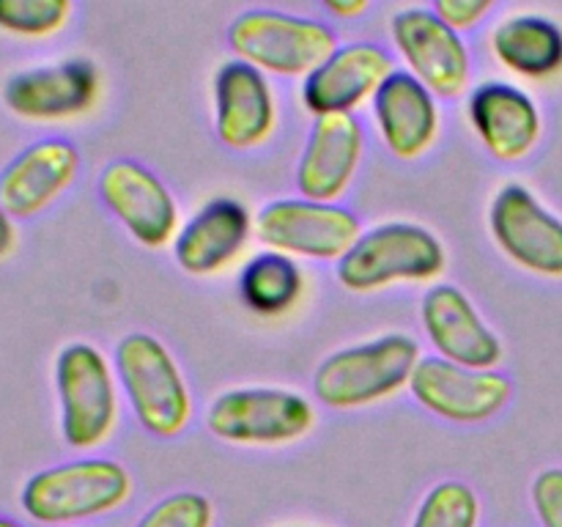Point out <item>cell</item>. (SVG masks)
I'll return each instance as SVG.
<instances>
[{
  "mask_svg": "<svg viewBox=\"0 0 562 527\" xmlns=\"http://www.w3.org/2000/svg\"><path fill=\"white\" fill-rule=\"evenodd\" d=\"M366 159V126L357 115L313 119L296 162V190L302 198L338 203L355 184Z\"/></svg>",
  "mask_w": 562,
  "mask_h": 527,
  "instance_id": "obj_16",
  "label": "cell"
},
{
  "mask_svg": "<svg viewBox=\"0 0 562 527\" xmlns=\"http://www.w3.org/2000/svg\"><path fill=\"white\" fill-rule=\"evenodd\" d=\"M212 500L198 492H176L146 511L135 527H212Z\"/></svg>",
  "mask_w": 562,
  "mask_h": 527,
  "instance_id": "obj_26",
  "label": "cell"
},
{
  "mask_svg": "<svg viewBox=\"0 0 562 527\" xmlns=\"http://www.w3.org/2000/svg\"><path fill=\"white\" fill-rule=\"evenodd\" d=\"M494 245L538 278H562V220L525 184L499 187L488 206Z\"/></svg>",
  "mask_w": 562,
  "mask_h": 527,
  "instance_id": "obj_12",
  "label": "cell"
},
{
  "mask_svg": "<svg viewBox=\"0 0 562 527\" xmlns=\"http://www.w3.org/2000/svg\"><path fill=\"white\" fill-rule=\"evenodd\" d=\"M228 47L236 60L256 66L263 75L305 80L340 47V42L327 22L252 9L231 22Z\"/></svg>",
  "mask_w": 562,
  "mask_h": 527,
  "instance_id": "obj_6",
  "label": "cell"
},
{
  "mask_svg": "<svg viewBox=\"0 0 562 527\" xmlns=\"http://www.w3.org/2000/svg\"><path fill=\"white\" fill-rule=\"evenodd\" d=\"M132 497L124 464L102 456L64 461L25 481L20 505L38 525H71L119 511Z\"/></svg>",
  "mask_w": 562,
  "mask_h": 527,
  "instance_id": "obj_4",
  "label": "cell"
},
{
  "mask_svg": "<svg viewBox=\"0 0 562 527\" xmlns=\"http://www.w3.org/2000/svg\"><path fill=\"white\" fill-rule=\"evenodd\" d=\"M532 508L543 527H562V470H543L532 483Z\"/></svg>",
  "mask_w": 562,
  "mask_h": 527,
  "instance_id": "obj_27",
  "label": "cell"
},
{
  "mask_svg": "<svg viewBox=\"0 0 562 527\" xmlns=\"http://www.w3.org/2000/svg\"><path fill=\"white\" fill-rule=\"evenodd\" d=\"M99 71L91 60L69 58L11 77L3 88L5 108L25 121H69L97 104Z\"/></svg>",
  "mask_w": 562,
  "mask_h": 527,
  "instance_id": "obj_17",
  "label": "cell"
},
{
  "mask_svg": "<svg viewBox=\"0 0 562 527\" xmlns=\"http://www.w3.org/2000/svg\"><path fill=\"white\" fill-rule=\"evenodd\" d=\"M99 198L137 245L148 250L173 245L181 228L179 203L151 168L135 159H113L99 173Z\"/></svg>",
  "mask_w": 562,
  "mask_h": 527,
  "instance_id": "obj_11",
  "label": "cell"
},
{
  "mask_svg": "<svg viewBox=\"0 0 562 527\" xmlns=\"http://www.w3.org/2000/svg\"><path fill=\"white\" fill-rule=\"evenodd\" d=\"M121 395L130 401L135 421L159 439L187 431L195 415L192 390L173 351L151 333H130L113 351Z\"/></svg>",
  "mask_w": 562,
  "mask_h": 527,
  "instance_id": "obj_2",
  "label": "cell"
},
{
  "mask_svg": "<svg viewBox=\"0 0 562 527\" xmlns=\"http://www.w3.org/2000/svg\"><path fill=\"white\" fill-rule=\"evenodd\" d=\"M80 173V152L64 137L22 148L0 173V203L14 220H27L58 201Z\"/></svg>",
  "mask_w": 562,
  "mask_h": 527,
  "instance_id": "obj_20",
  "label": "cell"
},
{
  "mask_svg": "<svg viewBox=\"0 0 562 527\" xmlns=\"http://www.w3.org/2000/svg\"><path fill=\"white\" fill-rule=\"evenodd\" d=\"M481 500L461 481H442L423 497L412 527H477Z\"/></svg>",
  "mask_w": 562,
  "mask_h": 527,
  "instance_id": "obj_24",
  "label": "cell"
},
{
  "mask_svg": "<svg viewBox=\"0 0 562 527\" xmlns=\"http://www.w3.org/2000/svg\"><path fill=\"white\" fill-rule=\"evenodd\" d=\"M272 82L245 60H228L214 75V132L231 152L261 148L278 130Z\"/></svg>",
  "mask_w": 562,
  "mask_h": 527,
  "instance_id": "obj_15",
  "label": "cell"
},
{
  "mask_svg": "<svg viewBox=\"0 0 562 527\" xmlns=\"http://www.w3.org/2000/svg\"><path fill=\"white\" fill-rule=\"evenodd\" d=\"M0 527H22L20 522H14V519H5V516H0Z\"/></svg>",
  "mask_w": 562,
  "mask_h": 527,
  "instance_id": "obj_31",
  "label": "cell"
},
{
  "mask_svg": "<svg viewBox=\"0 0 562 527\" xmlns=\"http://www.w3.org/2000/svg\"><path fill=\"white\" fill-rule=\"evenodd\" d=\"M467 119L481 146L497 162H519L530 157L543 132L536 99L503 80H488L472 88L467 99Z\"/></svg>",
  "mask_w": 562,
  "mask_h": 527,
  "instance_id": "obj_18",
  "label": "cell"
},
{
  "mask_svg": "<svg viewBox=\"0 0 562 527\" xmlns=\"http://www.w3.org/2000/svg\"><path fill=\"white\" fill-rule=\"evenodd\" d=\"M252 231L256 220L239 198H212L181 223L173 239V258L192 278H209L223 272L245 253Z\"/></svg>",
  "mask_w": 562,
  "mask_h": 527,
  "instance_id": "obj_19",
  "label": "cell"
},
{
  "mask_svg": "<svg viewBox=\"0 0 562 527\" xmlns=\"http://www.w3.org/2000/svg\"><path fill=\"white\" fill-rule=\"evenodd\" d=\"M448 269V253L426 225L393 220L362 231L335 264L340 285L351 294H373L401 283H437Z\"/></svg>",
  "mask_w": 562,
  "mask_h": 527,
  "instance_id": "obj_3",
  "label": "cell"
},
{
  "mask_svg": "<svg viewBox=\"0 0 562 527\" xmlns=\"http://www.w3.org/2000/svg\"><path fill=\"white\" fill-rule=\"evenodd\" d=\"M16 245V228H14V217L3 209L0 203V258L9 256Z\"/></svg>",
  "mask_w": 562,
  "mask_h": 527,
  "instance_id": "obj_30",
  "label": "cell"
},
{
  "mask_svg": "<svg viewBox=\"0 0 562 527\" xmlns=\"http://www.w3.org/2000/svg\"><path fill=\"white\" fill-rule=\"evenodd\" d=\"M55 393L60 406V437L75 450H93L113 437L121 417L115 368L86 340L64 346L55 357Z\"/></svg>",
  "mask_w": 562,
  "mask_h": 527,
  "instance_id": "obj_5",
  "label": "cell"
},
{
  "mask_svg": "<svg viewBox=\"0 0 562 527\" xmlns=\"http://www.w3.org/2000/svg\"><path fill=\"white\" fill-rule=\"evenodd\" d=\"M497 3L499 0H434V11H437L448 25H453L459 33H464L472 31L475 25H481V22L492 14Z\"/></svg>",
  "mask_w": 562,
  "mask_h": 527,
  "instance_id": "obj_28",
  "label": "cell"
},
{
  "mask_svg": "<svg viewBox=\"0 0 562 527\" xmlns=\"http://www.w3.org/2000/svg\"><path fill=\"white\" fill-rule=\"evenodd\" d=\"M420 360V344L406 333H387L344 346L318 362L313 395L327 410H366L409 388Z\"/></svg>",
  "mask_w": 562,
  "mask_h": 527,
  "instance_id": "obj_1",
  "label": "cell"
},
{
  "mask_svg": "<svg viewBox=\"0 0 562 527\" xmlns=\"http://www.w3.org/2000/svg\"><path fill=\"white\" fill-rule=\"evenodd\" d=\"M305 291V274L296 258L278 250H261L241 267L239 296L256 316L274 318L289 313Z\"/></svg>",
  "mask_w": 562,
  "mask_h": 527,
  "instance_id": "obj_23",
  "label": "cell"
},
{
  "mask_svg": "<svg viewBox=\"0 0 562 527\" xmlns=\"http://www.w3.org/2000/svg\"><path fill=\"white\" fill-rule=\"evenodd\" d=\"M488 47L497 64L527 80H547L562 69V31L547 16H508L492 31Z\"/></svg>",
  "mask_w": 562,
  "mask_h": 527,
  "instance_id": "obj_22",
  "label": "cell"
},
{
  "mask_svg": "<svg viewBox=\"0 0 562 527\" xmlns=\"http://www.w3.org/2000/svg\"><path fill=\"white\" fill-rule=\"evenodd\" d=\"M360 234V217L351 209L302 195L278 198L256 217V236L263 247L307 261L338 264Z\"/></svg>",
  "mask_w": 562,
  "mask_h": 527,
  "instance_id": "obj_8",
  "label": "cell"
},
{
  "mask_svg": "<svg viewBox=\"0 0 562 527\" xmlns=\"http://www.w3.org/2000/svg\"><path fill=\"white\" fill-rule=\"evenodd\" d=\"M409 393L434 417L475 426L497 417L510 404L514 382L497 368H464L434 355L417 362Z\"/></svg>",
  "mask_w": 562,
  "mask_h": 527,
  "instance_id": "obj_9",
  "label": "cell"
},
{
  "mask_svg": "<svg viewBox=\"0 0 562 527\" xmlns=\"http://www.w3.org/2000/svg\"><path fill=\"white\" fill-rule=\"evenodd\" d=\"M371 108L379 137L395 159H420L439 141L442 113L437 97L409 71L395 69Z\"/></svg>",
  "mask_w": 562,
  "mask_h": 527,
  "instance_id": "obj_21",
  "label": "cell"
},
{
  "mask_svg": "<svg viewBox=\"0 0 562 527\" xmlns=\"http://www.w3.org/2000/svg\"><path fill=\"white\" fill-rule=\"evenodd\" d=\"M395 53L406 71L434 97L456 99L470 88L472 55L461 33L434 9H404L390 22Z\"/></svg>",
  "mask_w": 562,
  "mask_h": 527,
  "instance_id": "obj_10",
  "label": "cell"
},
{
  "mask_svg": "<svg viewBox=\"0 0 562 527\" xmlns=\"http://www.w3.org/2000/svg\"><path fill=\"white\" fill-rule=\"evenodd\" d=\"M393 71V55L382 44H340L313 75L302 80V104L313 119L357 115L362 104L373 102Z\"/></svg>",
  "mask_w": 562,
  "mask_h": 527,
  "instance_id": "obj_13",
  "label": "cell"
},
{
  "mask_svg": "<svg viewBox=\"0 0 562 527\" xmlns=\"http://www.w3.org/2000/svg\"><path fill=\"white\" fill-rule=\"evenodd\" d=\"M75 0H0V31L20 38H47L64 31Z\"/></svg>",
  "mask_w": 562,
  "mask_h": 527,
  "instance_id": "obj_25",
  "label": "cell"
},
{
  "mask_svg": "<svg viewBox=\"0 0 562 527\" xmlns=\"http://www.w3.org/2000/svg\"><path fill=\"white\" fill-rule=\"evenodd\" d=\"M316 426V406L296 390L234 388L206 410V428L241 448H278L305 439Z\"/></svg>",
  "mask_w": 562,
  "mask_h": 527,
  "instance_id": "obj_7",
  "label": "cell"
},
{
  "mask_svg": "<svg viewBox=\"0 0 562 527\" xmlns=\"http://www.w3.org/2000/svg\"><path fill=\"white\" fill-rule=\"evenodd\" d=\"M371 3L373 0H322L324 9L338 20H357L371 9Z\"/></svg>",
  "mask_w": 562,
  "mask_h": 527,
  "instance_id": "obj_29",
  "label": "cell"
},
{
  "mask_svg": "<svg viewBox=\"0 0 562 527\" xmlns=\"http://www.w3.org/2000/svg\"><path fill=\"white\" fill-rule=\"evenodd\" d=\"M420 324L431 349L442 360L464 368H481V371L503 362V340L459 285H431L423 294Z\"/></svg>",
  "mask_w": 562,
  "mask_h": 527,
  "instance_id": "obj_14",
  "label": "cell"
}]
</instances>
